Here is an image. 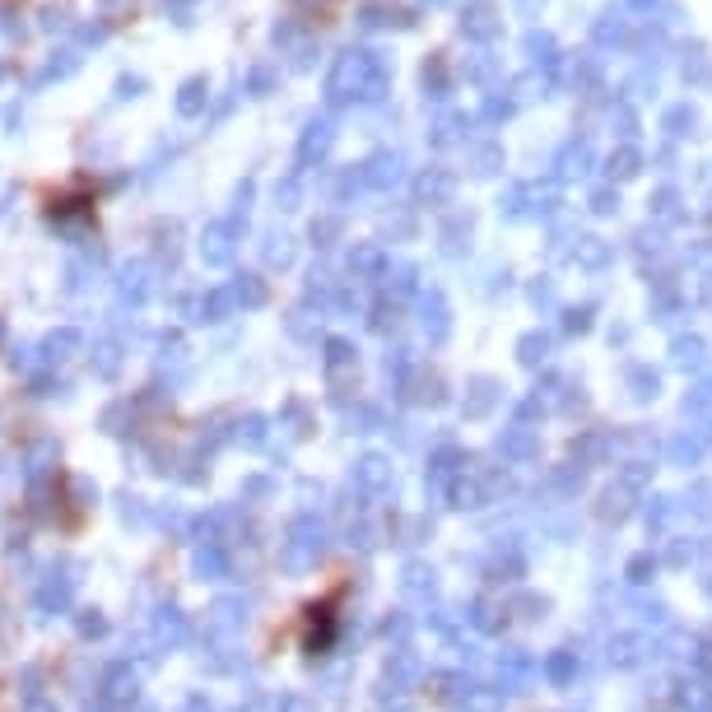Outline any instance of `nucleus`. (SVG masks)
Wrapping results in <instances>:
<instances>
[{
    "label": "nucleus",
    "instance_id": "obj_1",
    "mask_svg": "<svg viewBox=\"0 0 712 712\" xmlns=\"http://www.w3.org/2000/svg\"><path fill=\"white\" fill-rule=\"evenodd\" d=\"M377 61L373 52H345L331 66V80H326V98L331 103H350V98H377Z\"/></svg>",
    "mask_w": 712,
    "mask_h": 712
},
{
    "label": "nucleus",
    "instance_id": "obj_2",
    "mask_svg": "<svg viewBox=\"0 0 712 712\" xmlns=\"http://www.w3.org/2000/svg\"><path fill=\"white\" fill-rule=\"evenodd\" d=\"M317 554H322V526L312 517H294L289 536L280 540V568L284 573H303V568L317 564Z\"/></svg>",
    "mask_w": 712,
    "mask_h": 712
},
{
    "label": "nucleus",
    "instance_id": "obj_3",
    "mask_svg": "<svg viewBox=\"0 0 712 712\" xmlns=\"http://www.w3.org/2000/svg\"><path fill=\"white\" fill-rule=\"evenodd\" d=\"M238 238H242V224L238 219H210L201 229V238H196V252H201V261L210 270H224L233 266V256H238Z\"/></svg>",
    "mask_w": 712,
    "mask_h": 712
},
{
    "label": "nucleus",
    "instance_id": "obj_4",
    "mask_svg": "<svg viewBox=\"0 0 712 712\" xmlns=\"http://www.w3.org/2000/svg\"><path fill=\"white\" fill-rule=\"evenodd\" d=\"M80 564H61V568H52L47 578L38 582V610L42 615H61V610H70V596H75V587H80Z\"/></svg>",
    "mask_w": 712,
    "mask_h": 712
},
{
    "label": "nucleus",
    "instance_id": "obj_5",
    "mask_svg": "<svg viewBox=\"0 0 712 712\" xmlns=\"http://www.w3.org/2000/svg\"><path fill=\"white\" fill-rule=\"evenodd\" d=\"M117 298L121 308H145L149 298H154V266H149L145 256H135V261H126V266L117 270Z\"/></svg>",
    "mask_w": 712,
    "mask_h": 712
},
{
    "label": "nucleus",
    "instance_id": "obj_6",
    "mask_svg": "<svg viewBox=\"0 0 712 712\" xmlns=\"http://www.w3.org/2000/svg\"><path fill=\"white\" fill-rule=\"evenodd\" d=\"M242 629H247V601H242V596H219V601L210 605V615H205V633L238 643Z\"/></svg>",
    "mask_w": 712,
    "mask_h": 712
},
{
    "label": "nucleus",
    "instance_id": "obj_7",
    "mask_svg": "<svg viewBox=\"0 0 712 712\" xmlns=\"http://www.w3.org/2000/svg\"><path fill=\"white\" fill-rule=\"evenodd\" d=\"M336 145V121L331 117H308L303 135H298V163H322Z\"/></svg>",
    "mask_w": 712,
    "mask_h": 712
},
{
    "label": "nucleus",
    "instance_id": "obj_8",
    "mask_svg": "<svg viewBox=\"0 0 712 712\" xmlns=\"http://www.w3.org/2000/svg\"><path fill=\"white\" fill-rule=\"evenodd\" d=\"M191 568H196L201 582H224V578H233V550L229 545H215V540H196Z\"/></svg>",
    "mask_w": 712,
    "mask_h": 712
},
{
    "label": "nucleus",
    "instance_id": "obj_9",
    "mask_svg": "<svg viewBox=\"0 0 712 712\" xmlns=\"http://www.w3.org/2000/svg\"><path fill=\"white\" fill-rule=\"evenodd\" d=\"M159 377L168 382V391L177 387H187V377H191V363H187V345L177 336H168L159 345Z\"/></svg>",
    "mask_w": 712,
    "mask_h": 712
},
{
    "label": "nucleus",
    "instance_id": "obj_10",
    "mask_svg": "<svg viewBox=\"0 0 712 712\" xmlns=\"http://www.w3.org/2000/svg\"><path fill=\"white\" fill-rule=\"evenodd\" d=\"M173 108H177V117H182V121L205 117V108H210V80H205V75H191V80H182V84H177Z\"/></svg>",
    "mask_w": 712,
    "mask_h": 712
},
{
    "label": "nucleus",
    "instance_id": "obj_11",
    "mask_svg": "<svg viewBox=\"0 0 712 712\" xmlns=\"http://www.w3.org/2000/svg\"><path fill=\"white\" fill-rule=\"evenodd\" d=\"M233 312H238V303H233L229 289H205V294H196V312H191V322L219 326V322H229Z\"/></svg>",
    "mask_w": 712,
    "mask_h": 712
},
{
    "label": "nucleus",
    "instance_id": "obj_12",
    "mask_svg": "<svg viewBox=\"0 0 712 712\" xmlns=\"http://www.w3.org/2000/svg\"><path fill=\"white\" fill-rule=\"evenodd\" d=\"M103 703H108V708H131V703H135V671H131V661H117V666L103 675Z\"/></svg>",
    "mask_w": 712,
    "mask_h": 712
},
{
    "label": "nucleus",
    "instance_id": "obj_13",
    "mask_svg": "<svg viewBox=\"0 0 712 712\" xmlns=\"http://www.w3.org/2000/svg\"><path fill=\"white\" fill-rule=\"evenodd\" d=\"M80 350H84V336H80V331H75V326H56L52 336L42 340V363H47V368H56V363L75 359Z\"/></svg>",
    "mask_w": 712,
    "mask_h": 712
},
{
    "label": "nucleus",
    "instance_id": "obj_14",
    "mask_svg": "<svg viewBox=\"0 0 712 712\" xmlns=\"http://www.w3.org/2000/svg\"><path fill=\"white\" fill-rule=\"evenodd\" d=\"M187 638H191L187 615H182L177 605H163L159 615H154V643H159V647H182Z\"/></svg>",
    "mask_w": 712,
    "mask_h": 712
},
{
    "label": "nucleus",
    "instance_id": "obj_15",
    "mask_svg": "<svg viewBox=\"0 0 712 712\" xmlns=\"http://www.w3.org/2000/svg\"><path fill=\"white\" fill-rule=\"evenodd\" d=\"M294 233H284V229H270L266 238H261V261H266V270H289L294 266Z\"/></svg>",
    "mask_w": 712,
    "mask_h": 712
},
{
    "label": "nucleus",
    "instance_id": "obj_16",
    "mask_svg": "<svg viewBox=\"0 0 712 712\" xmlns=\"http://www.w3.org/2000/svg\"><path fill=\"white\" fill-rule=\"evenodd\" d=\"M229 294H233V303H238L242 312H256V308H266L270 289H266V280H261V275H252V270H242V275H233Z\"/></svg>",
    "mask_w": 712,
    "mask_h": 712
},
{
    "label": "nucleus",
    "instance_id": "obj_17",
    "mask_svg": "<svg viewBox=\"0 0 712 712\" xmlns=\"http://www.w3.org/2000/svg\"><path fill=\"white\" fill-rule=\"evenodd\" d=\"M280 89V66L275 61H256L247 75H242V94L247 98H270Z\"/></svg>",
    "mask_w": 712,
    "mask_h": 712
},
{
    "label": "nucleus",
    "instance_id": "obj_18",
    "mask_svg": "<svg viewBox=\"0 0 712 712\" xmlns=\"http://www.w3.org/2000/svg\"><path fill=\"white\" fill-rule=\"evenodd\" d=\"M75 70H80V52H70V47L66 52H52V61L33 75V89H42V84H52V80H70Z\"/></svg>",
    "mask_w": 712,
    "mask_h": 712
},
{
    "label": "nucleus",
    "instance_id": "obj_19",
    "mask_svg": "<svg viewBox=\"0 0 712 712\" xmlns=\"http://www.w3.org/2000/svg\"><path fill=\"white\" fill-rule=\"evenodd\" d=\"M94 275H98V247L94 252H84V256H75V261L66 266V289L70 294H80V289L94 284Z\"/></svg>",
    "mask_w": 712,
    "mask_h": 712
},
{
    "label": "nucleus",
    "instance_id": "obj_20",
    "mask_svg": "<svg viewBox=\"0 0 712 712\" xmlns=\"http://www.w3.org/2000/svg\"><path fill=\"white\" fill-rule=\"evenodd\" d=\"M94 373L98 377H117L121 373V340H112V336H103V340H94Z\"/></svg>",
    "mask_w": 712,
    "mask_h": 712
},
{
    "label": "nucleus",
    "instance_id": "obj_21",
    "mask_svg": "<svg viewBox=\"0 0 712 712\" xmlns=\"http://www.w3.org/2000/svg\"><path fill=\"white\" fill-rule=\"evenodd\" d=\"M270 196H275V210L294 215L298 205H303V177H298V173H284L280 182H275V191H270Z\"/></svg>",
    "mask_w": 712,
    "mask_h": 712
},
{
    "label": "nucleus",
    "instance_id": "obj_22",
    "mask_svg": "<svg viewBox=\"0 0 712 712\" xmlns=\"http://www.w3.org/2000/svg\"><path fill=\"white\" fill-rule=\"evenodd\" d=\"M233 438H238L242 447H266V443H270V419H266V415H247V419H238Z\"/></svg>",
    "mask_w": 712,
    "mask_h": 712
},
{
    "label": "nucleus",
    "instance_id": "obj_23",
    "mask_svg": "<svg viewBox=\"0 0 712 712\" xmlns=\"http://www.w3.org/2000/svg\"><path fill=\"white\" fill-rule=\"evenodd\" d=\"M19 708L24 712H56V703L42 694V675L24 671V694H19Z\"/></svg>",
    "mask_w": 712,
    "mask_h": 712
},
{
    "label": "nucleus",
    "instance_id": "obj_24",
    "mask_svg": "<svg viewBox=\"0 0 712 712\" xmlns=\"http://www.w3.org/2000/svg\"><path fill=\"white\" fill-rule=\"evenodd\" d=\"M252 201H256V177H242L233 187V210H229V219H238L242 229H247V215H252Z\"/></svg>",
    "mask_w": 712,
    "mask_h": 712
},
{
    "label": "nucleus",
    "instance_id": "obj_25",
    "mask_svg": "<svg viewBox=\"0 0 712 712\" xmlns=\"http://www.w3.org/2000/svg\"><path fill=\"white\" fill-rule=\"evenodd\" d=\"M368 182H373V187H387V182H396V159H373V163H368Z\"/></svg>",
    "mask_w": 712,
    "mask_h": 712
},
{
    "label": "nucleus",
    "instance_id": "obj_26",
    "mask_svg": "<svg viewBox=\"0 0 712 712\" xmlns=\"http://www.w3.org/2000/svg\"><path fill=\"white\" fill-rule=\"evenodd\" d=\"M145 94V80H140V75H121L117 80V98L121 103H131V98H140Z\"/></svg>",
    "mask_w": 712,
    "mask_h": 712
},
{
    "label": "nucleus",
    "instance_id": "obj_27",
    "mask_svg": "<svg viewBox=\"0 0 712 712\" xmlns=\"http://www.w3.org/2000/svg\"><path fill=\"white\" fill-rule=\"evenodd\" d=\"M340 363H350V345L345 340H326V368L336 373Z\"/></svg>",
    "mask_w": 712,
    "mask_h": 712
},
{
    "label": "nucleus",
    "instance_id": "obj_28",
    "mask_svg": "<svg viewBox=\"0 0 712 712\" xmlns=\"http://www.w3.org/2000/svg\"><path fill=\"white\" fill-rule=\"evenodd\" d=\"M308 294H317V298L331 294V275H326V266H312L308 270Z\"/></svg>",
    "mask_w": 712,
    "mask_h": 712
},
{
    "label": "nucleus",
    "instance_id": "obj_29",
    "mask_svg": "<svg viewBox=\"0 0 712 712\" xmlns=\"http://www.w3.org/2000/svg\"><path fill=\"white\" fill-rule=\"evenodd\" d=\"M336 219H322V224H312V247H331V238H336Z\"/></svg>",
    "mask_w": 712,
    "mask_h": 712
},
{
    "label": "nucleus",
    "instance_id": "obj_30",
    "mask_svg": "<svg viewBox=\"0 0 712 712\" xmlns=\"http://www.w3.org/2000/svg\"><path fill=\"white\" fill-rule=\"evenodd\" d=\"M103 629H108V624H103V615H98V610H84V615H80V633H84V638H98Z\"/></svg>",
    "mask_w": 712,
    "mask_h": 712
},
{
    "label": "nucleus",
    "instance_id": "obj_31",
    "mask_svg": "<svg viewBox=\"0 0 712 712\" xmlns=\"http://www.w3.org/2000/svg\"><path fill=\"white\" fill-rule=\"evenodd\" d=\"M289 66H294V70H312V42H298L294 52H289Z\"/></svg>",
    "mask_w": 712,
    "mask_h": 712
},
{
    "label": "nucleus",
    "instance_id": "obj_32",
    "mask_svg": "<svg viewBox=\"0 0 712 712\" xmlns=\"http://www.w3.org/2000/svg\"><path fill=\"white\" fill-rule=\"evenodd\" d=\"M294 33H298V28L289 24V19H280V24L270 28V42H275V47H289V42H294Z\"/></svg>",
    "mask_w": 712,
    "mask_h": 712
},
{
    "label": "nucleus",
    "instance_id": "obj_33",
    "mask_svg": "<svg viewBox=\"0 0 712 712\" xmlns=\"http://www.w3.org/2000/svg\"><path fill=\"white\" fill-rule=\"evenodd\" d=\"M42 28H47V33H61V28H70L66 10H42Z\"/></svg>",
    "mask_w": 712,
    "mask_h": 712
},
{
    "label": "nucleus",
    "instance_id": "obj_34",
    "mask_svg": "<svg viewBox=\"0 0 712 712\" xmlns=\"http://www.w3.org/2000/svg\"><path fill=\"white\" fill-rule=\"evenodd\" d=\"M121 517H126V522H145V508H140V498H121Z\"/></svg>",
    "mask_w": 712,
    "mask_h": 712
},
{
    "label": "nucleus",
    "instance_id": "obj_35",
    "mask_svg": "<svg viewBox=\"0 0 712 712\" xmlns=\"http://www.w3.org/2000/svg\"><path fill=\"white\" fill-rule=\"evenodd\" d=\"M0 33H5V38H24V24H14V14L5 10V5H0Z\"/></svg>",
    "mask_w": 712,
    "mask_h": 712
},
{
    "label": "nucleus",
    "instance_id": "obj_36",
    "mask_svg": "<svg viewBox=\"0 0 712 712\" xmlns=\"http://www.w3.org/2000/svg\"><path fill=\"white\" fill-rule=\"evenodd\" d=\"M377 266V256L368 252V247H359V252H350V270H373Z\"/></svg>",
    "mask_w": 712,
    "mask_h": 712
},
{
    "label": "nucleus",
    "instance_id": "obj_37",
    "mask_svg": "<svg viewBox=\"0 0 712 712\" xmlns=\"http://www.w3.org/2000/svg\"><path fill=\"white\" fill-rule=\"evenodd\" d=\"M256 494H270V480H266V475H252V480L242 484V498H256Z\"/></svg>",
    "mask_w": 712,
    "mask_h": 712
},
{
    "label": "nucleus",
    "instance_id": "obj_38",
    "mask_svg": "<svg viewBox=\"0 0 712 712\" xmlns=\"http://www.w3.org/2000/svg\"><path fill=\"white\" fill-rule=\"evenodd\" d=\"M103 38H108V28H103V24H84L80 28V42H89V47H98Z\"/></svg>",
    "mask_w": 712,
    "mask_h": 712
},
{
    "label": "nucleus",
    "instance_id": "obj_39",
    "mask_svg": "<svg viewBox=\"0 0 712 712\" xmlns=\"http://www.w3.org/2000/svg\"><path fill=\"white\" fill-rule=\"evenodd\" d=\"M182 712H215V708H210V699H205V694H191V699L182 703Z\"/></svg>",
    "mask_w": 712,
    "mask_h": 712
},
{
    "label": "nucleus",
    "instance_id": "obj_40",
    "mask_svg": "<svg viewBox=\"0 0 712 712\" xmlns=\"http://www.w3.org/2000/svg\"><path fill=\"white\" fill-rule=\"evenodd\" d=\"M238 712H275V699L270 703H247V708H238Z\"/></svg>",
    "mask_w": 712,
    "mask_h": 712
},
{
    "label": "nucleus",
    "instance_id": "obj_41",
    "mask_svg": "<svg viewBox=\"0 0 712 712\" xmlns=\"http://www.w3.org/2000/svg\"><path fill=\"white\" fill-rule=\"evenodd\" d=\"M0 336H5V322H0Z\"/></svg>",
    "mask_w": 712,
    "mask_h": 712
},
{
    "label": "nucleus",
    "instance_id": "obj_42",
    "mask_svg": "<svg viewBox=\"0 0 712 712\" xmlns=\"http://www.w3.org/2000/svg\"><path fill=\"white\" fill-rule=\"evenodd\" d=\"M0 75H5V70H0Z\"/></svg>",
    "mask_w": 712,
    "mask_h": 712
}]
</instances>
